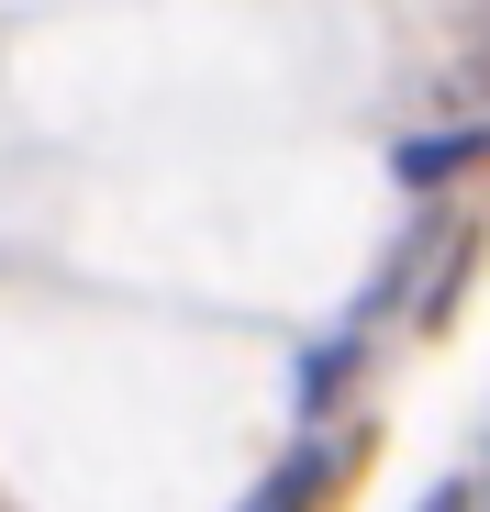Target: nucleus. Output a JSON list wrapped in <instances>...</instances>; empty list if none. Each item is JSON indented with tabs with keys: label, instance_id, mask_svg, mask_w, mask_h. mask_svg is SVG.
I'll use <instances>...</instances> for the list:
<instances>
[{
	"label": "nucleus",
	"instance_id": "f257e3e1",
	"mask_svg": "<svg viewBox=\"0 0 490 512\" xmlns=\"http://www.w3.org/2000/svg\"><path fill=\"white\" fill-rule=\"evenodd\" d=\"M346 379H357V334H323V346L301 357V379H290V401H301V412H335Z\"/></svg>",
	"mask_w": 490,
	"mask_h": 512
},
{
	"label": "nucleus",
	"instance_id": "f03ea898",
	"mask_svg": "<svg viewBox=\"0 0 490 512\" xmlns=\"http://www.w3.org/2000/svg\"><path fill=\"white\" fill-rule=\"evenodd\" d=\"M468 156H479V134H468V123H457V134H413V145H401V179H413V190H446Z\"/></svg>",
	"mask_w": 490,
	"mask_h": 512
}]
</instances>
